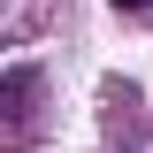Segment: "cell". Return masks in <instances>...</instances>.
I'll return each mask as SVG.
<instances>
[{
    "mask_svg": "<svg viewBox=\"0 0 153 153\" xmlns=\"http://www.w3.org/2000/svg\"><path fill=\"white\" fill-rule=\"evenodd\" d=\"M0 123H8V146H23L38 130V69L31 61H16V69L0 76Z\"/></svg>",
    "mask_w": 153,
    "mask_h": 153,
    "instance_id": "1",
    "label": "cell"
},
{
    "mask_svg": "<svg viewBox=\"0 0 153 153\" xmlns=\"http://www.w3.org/2000/svg\"><path fill=\"white\" fill-rule=\"evenodd\" d=\"M115 8H130V16H146V8H153V0H115Z\"/></svg>",
    "mask_w": 153,
    "mask_h": 153,
    "instance_id": "2",
    "label": "cell"
}]
</instances>
